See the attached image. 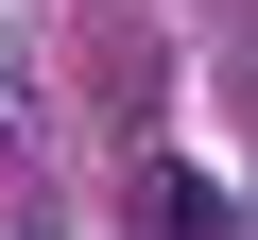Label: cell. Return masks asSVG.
Wrapping results in <instances>:
<instances>
[{
	"mask_svg": "<svg viewBox=\"0 0 258 240\" xmlns=\"http://www.w3.org/2000/svg\"><path fill=\"white\" fill-rule=\"evenodd\" d=\"M138 240H241V206H224L207 172H172V155H155V172H138Z\"/></svg>",
	"mask_w": 258,
	"mask_h": 240,
	"instance_id": "cell-1",
	"label": "cell"
}]
</instances>
